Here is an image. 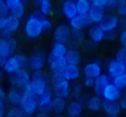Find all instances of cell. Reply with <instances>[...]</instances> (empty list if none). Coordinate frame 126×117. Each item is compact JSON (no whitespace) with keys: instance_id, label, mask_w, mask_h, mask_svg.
<instances>
[{"instance_id":"681fc988","label":"cell","mask_w":126,"mask_h":117,"mask_svg":"<svg viewBox=\"0 0 126 117\" xmlns=\"http://www.w3.org/2000/svg\"><path fill=\"white\" fill-rule=\"evenodd\" d=\"M5 97H7V91L4 89V87H1V85H0V100H3V101H4Z\"/></svg>"},{"instance_id":"7a4b0ae2","label":"cell","mask_w":126,"mask_h":117,"mask_svg":"<svg viewBox=\"0 0 126 117\" xmlns=\"http://www.w3.org/2000/svg\"><path fill=\"white\" fill-rule=\"evenodd\" d=\"M24 33L29 39H37L44 33L43 29V15L39 11L28 15L24 23Z\"/></svg>"},{"instance_id":"680465c9","label":"cell","mask_w":126,"mask_h":117,"mask_svg":"<svg viewBox=\"0 0 126 117\" xmlns=\"http://www.w3.org/2000/svg\"><path fill=\"white\" fill-rule=\"evenodd\" d=\"M57 117H60V116H57Z\"/></svg>"},{"instance_id":"d590c367","label":"cell","mask_w":126,"mask_h":117,"mask_svg":"<svg viewBox=\"0 0 126 117\" xmlns=\"http://www.w3.org/2000/svg\"><path fill=\"white\" fill-rule=\"evenodd\" d=\"M115 12L118 16H126V0H118L117 5H115Z\"/></svg>"},{"instance_id":"ffe728a7","label":"cell","mask_w":126,"mask_h":117,"mask_svg":"<svg viewBox=\"0 0 126 117\" xmlns=\"http://www.w3.org/2000/svg\"><path fill=\"white\" fill-rule=\"evenodd\" d=\"M63 76L65 80L68 81H76L78 77H80V75H81V71H80V67L78 65H69V64H66V67L63 69Z\"/></svg>"},{"instance_id":"b9f144b4","label":"cell","mask_w":126,"mask_h":117,"mask_svg":"<svg viewBox=\"0 0 126 117\" xmlns=\"http://www.w3.org/2000/svg\"><path fill=\"white\" fill-rule=\"evenodd\" d=\"M117 102L120 105L121 111H126V92H121V96H120Z\"/></svg>"},{"instance_id":"603a6c76","label":"cell","mask_w":126,"mask_h":117,"mask_svg":"<svg viewBox=\"0 0 126 117\" xmlns=\"http://www.w3.org/2000/svg\"><path fill=\"white\" fill-rule=\"evenodd\" d=\"M20 24L21 23H20L19 19L8 15L5 18V28H4V31H3L1 35H12V33H15L16 31L20 28Z\"/></svg>"},{"instance_id":"8992f818","label":"cell","mask_w":126,"mask_h":117,"mask_svg":"<svg viewBox=\"0 0 126 117\" xmlns=\"http://www.w3.org/2000/svg\"><path fill=\"white\" fill-rule=\"evenodd\" d=\"M29 81H31V73L27 68H23V69L15 72V73H11L8 77V82L11 84V87L17 89H23Z\"/></svg>"},{"instance_id":"1f68e13d","label":"cell","mask_w":126,"mask_h":117,"mask_svg":"<svg viewBox=\"0 0 126 117\" xmlns=\"http://www.w3.org/2000/svg\"><path fill=\"white\" fill-rule=\"evenodd\" d=\"M82 84H80V82H76V84L70 85V96L74 98V100H78L81 98V96H82Z\"/></svg>"},{"instance_id":"5bb4252c","label":"cell","mask_w":126,"mask_h":117,"mask_svg":"<svg viewBox=\"0 0 126 117\" xmlns=\"http://www.w3.org/2000/svg\"><path fill=\"white\" fill-rule=\"evenodd\" d=\"M82 73L85 77H92V78H97L102 73V65L100 61H89L85 64Z\"/></svg>"},{"instance_id":"52a82bcc","label":"cell","mask_w":126,"mask_h":117,"mask_svg":"<svg viewBox=\"0 0 126 117\" xmlns=\"http://www.w3.org/2000/svg\"><path fill=\"white\" fill-rule=\"evenodd\" d=\"M19 108L21 109L23 113H24L27 117L35 116L36 112L39 111V106H37V97L23 95V98H21V102H20Z\"/></svg>"},{"instance_id":"6f0895ef","label":"cell","mask_w":126,"mask_h":117,"mask_svg":"<svg viewBox=\"0 0 126 117\" xmlns=\"http://www.w3.org/2000/svg\"><path fill=\"white\" fill-rule=\"evenodd\" d=\"M125 24H126V16H125Z\"/></svg>"},{"instance_id":"4316f807","label":"cell","mask_w":126,"mask_h":117,"mask_svg":"<svg viewBox=\"0 0 126 117\" xmlns=\"http://www.w3.org/2000/svg\"><path fill=\"white\" fill-rule=\"evenodd\" d=\"M65 61L69 65H78L81 61L80 52H78L76 48H68L66 55H65Z\"/></svg>"},{"instance_id":"9f6ffc18","label":"cell","mask_w":126,"mask_h":117,"mask_svg":"<svg viewBox=\"0 0 126 117\" xmlns=\"http://www.w3.org/2000/svg\"><path fill=\"white\" fill-rule=\"evenodd\" d=\"M3 117H8V116H7V113H5V115H4V116H3Z\"/></svg>"},{"instance_id":"ac0fdd59","label":"cell","mask_w":126,"mask_h":117,"mask_svg":"<svg viewBox=\"0 0 126 117\" xmlns=\"http://www.w3.org/2000/svg\"><path fill=\"white\" fill-rule=\"evenodd\" d=\"M65 112L68 117H80L84 112V102L78 101V100H73L66 105Z\"/></svg>"},{"instance_id":"7dc6e473","label":"cell","mask_w":126,"mask_h":117,"mask_svg":"<svg viewBox=\"0 0 126 117\" xmlns=\"http://www.w3.org/2000/svg\"><path fill=\"white\" fill-rule=\"evenodd\" d=\"M5 18L7 16H0V35L3 33V31L5 28Z\"/></svg>"},{"instance_id":"f1b7e54d","label":"cell","mask_w":126,"mask_h":117,"mask_svg":"<svg viewBox=\"0 0 126 117\" xmlns=\"http://www.w3.org/2000/svg\"><path fill=\"white\" fill-rule=\"evenodd\" d=\"M66 51H68V47L66 44H63V43H54L52 48H50V56H54V57H65L66 55Z\"/></svg>"},{"instance_id":"f5cc1de1","label":"cell","mask_w":126,"mask_h":117,"mask_svg":"<svg viewBox=\"0 0 126 117\" xmlns=\"http://www.w3.org/2000/svg\"><path fill=\"white\" fill-rule=\"evenodd\" d=\"M3 80V69H0V82Z\"/></svg>"},{"instance_id":"44dd1931","label":"cell","mask_w":126,"mask_h":117,"mask_svg":"<svg viewBox=\"0 0 126 117\" xmlns=\"http://www.w3.org/2000/svg\"><path fill=\"white\" fill-rule=\"evenodd\" d=\"M89 39L93 44H98L101 41L106 40V33L102 31L100 25H92L89 28Z\"/></svg>"},{"instance_id":"d6986e66","label":"cell","mask_w":126,"mask_h":117,"mask_svg":"<svg viewBox=\"0 0 126 117\" xmlns=\"http://www.w3.org/2000/svg\"><path fill=\"white\" fill-rule=\"evenodd\" d=\"M109 82H111V78L108 76L106 73H101L97 78H94V85H93V89H94V95L100 96L102 95L104 89L106 88V85Z\"/></svg>"},{"instance_id":"83f0119b","label":"cell","mask_w":126,"mask_h":117,"mask_svg":"<svg viewBox=\"0 0 126 117\" xmlns=\"http://www.w3.org/2000/svg\"><path fill=\"white\" fill-rule=\"evenodd\" d=\"M66 98L64 97H59V96H54L53 101H52V111L57 115H61L63 112H65L66 109Z\"/></svg>"},{"instance_id":"30bf717a","label":"cell","mask_w":126,"mask_h":117,"mask_svg":"<svg viewBox=\"0 0 126 117\" xmlns=\"http://www.w3.org/2000/svg\"><path fill=\"white\" fill-rule=\"evenodd\" d=\"M106 72H108L106 75L109 77L114 78V77L122 75L124 72H126V64L121 63L117 58H111V60H109L108 64H106Z\"/></svg>"},{"instance_id":"cb8c5ba5","label":"cell","mask_w":126,"mask_h":117,"mask_svg":"<svg viewBox=\"0 0 126 117\" xmlns=\"http://www.w3.org/2000/svg\"><path fill=\"white\" fill-rule=\"evenodd\" d=\"M21 98H23V92H21V89L11 88L8 92H7L5 100L8 101V104H11L12 106H19L20 102H21Z\"/></svg>"},{"instance_id":"e0dca14e","label":"cell","mask_w":126,"mask_h":117,"mask_svg":"<svg viewBox=\"0 0 126 117\" xmlns=\"http://www.w3.org/2000/svg\"><path fill=\"white\" fill-rule=\"evenodd\" d=\"M48 61V65H49V69L52 73H61L63 69L66 67V61H65V57H54V56H50L47 58Z\"/></svg>"},{"instance_id":"f35d334b","label":"cell","mask_w":126,"mask_h":117,"mask_svg":"<svg viewBox=\"0 0 126 117\" xmlns=\"http://www.w3.org/2000/svg\"><path fill=\"white\" fill-rule=\"evenodd\" d=\"M4 1L7 3L9 11H11V9H13V8H16V7H19V5H21V4H25L24 0H4Z\"/></svg>"},{"instance_id":"7c38bea8","label":"cell","mask_w":126,"mask_h":117,"mask_svg":"<svg viewBox=\"0 0 126 117\" xmlns=\"http://www.w3.org/2000/svg\"><path fill=\"white\" fill-rule=\"evenodd\" d=\"M118 25H120V19L115 15H108L105 16V19L102 20V23L100 24V27L102 28L105 33H113L117 31Z\"/></svg>"},{"instance_id":"9a60e30c","label":"cell","mask_w":126,"mask_h":117,"mask_svg":"<svg viewBox=\"0 0 126 117\" xmlns=\"http://www.w3.org/2000/svg\"><path fill=\"white\" fill-rule=\"evenodd\" d=\"M68 25L70 27L72 31H82L85 29L86 27H90V23L88 20V16L86 15H77L74 16L73 19L69 20V24Z\"/></svg>"},{"instance_id":"db71d44e","label":"cell","mask_w":126,"mask_h":117,"mask_svg":"<svg viewBox=\"0 0 126 117\" xmlns=\"http://www.w3.org/2000/svg\"><path fill=\"white\" fill-rule=\"evenodd\" d=\"M1 65H3V60L0 58V68H1Z\"/></svg>"},{"instance_id":"f6af8a7d","label":"cell","mask_w":126,"mask_h":117,"mask_svg":"<svg viewBox=\"0 0 126 117\" xmlns=\"http://www.w3.org/2000/svg\"><path fill=\"white\" fill-rule=\"evenodd\" d=\"M118 37H120V41H121V45L126 48V28L122 29L120 32V35H118Z\"/></svg>"},{"instance_id":"ba28073f","label":"cell","mask_w":126,"mask_h":117,"mask_svg":"<svg viewBox=\"0 0 126 117\" xmlns=\"http://www.w3.org/2000/svg\"><path fill=\"white\" fill-rule=\"evenodd\" d=\"M45 64H47L45 53H44L43 51L37 49L28 57V64L27 65L29 67V69H32L35 72V71H43V68L45 67Z\"/></svg>"},{"instance_id":"e575fe53","label":"cell","mask_w":126,"mask_h":117,"mask_svg":"<svg viewBox=\"0 0 126 117\" xmlns=\"http://www.w3.org/2000/svg\"><path fill=\"white\" fill-rule=\"evenodd\" d=\"M70 41H72L74 45H81V44L84 43V33H82V31H72Z\"/></svg>"},{"instance_id":"836d02e7","label":"cell","mask_w":126,"mask_h":117,"mask_svg":"<svg viewBox=\"0 0 126 117\" xmlns=\"http://www.w3.org/2000/svg\"><path fill=\"white\" fill-rule=\"evenodd\" d=\"M9 15L13 16V18H16V19H19V20H21L25 15V4H21V5L16 7V8L11 9V11H9Z\"/></svg>"},{"instance_id":"5b68a950","label":"cell","mask_w":126,"mask_h":117,"mask_svg":"<svg viewBox=\"0 0 126 117\" xmlns=\"http://www.w3.org/2000/svg\"><path fill=\"white\" fill-rule=\"evenodd\" d=\"M17 48V41L13 39L12 35H1L0 36V58L4 63L5 58L12 56Z\"/></svg>"},{"instance_id":"60d3db41","label":"cell","mask_w":126,"mask_h":117,"mask_svg":"<svg viewBox=\"0 0 126 117\" xmlns=\"http://www.w3.org/2000/svg\"><path fill=\"white\" fill-rule=\"evenodd\" d=\"M9 15V8L4 0H0V16H8Z\"/></svg>"},{"instance_id":"3957f363","label":"cell","mask_w":126,"mask_h":117,"mask_svg":"<svg viewBox=\"0 0 126 117\" xmlns=\"http://www.w3.org/2000/svg\"><path fill=\"white\" fill-rule=\"evenodd\" d=\"M27 64H28V57L24 53H13L12 56H9L8 58L4 60V63L1 65V69L3 72L11 75L25 68Z\"/></svg>"},{"instance_id":"f907efd6","label":"cell","mask_w":126,"mask_h":117,"mask_svg":"<svg viewBox=\"0 0 126 117\" xmlns=\"http://www.w3.org/2000/svg\"><path fill=\"white\" fill-rule=\"evenodd\" d=\"M35 117H49V113L48 112H44V111H37Z\"/></svg>"},{"instance_id":"816d5d0a","label":"cell","mask_w":126,"mask_h":117,"mask_svg":"<svg viewBox=\"0 0 126 117\" xmlns=\"http://www.w3.org/2000/svg\"><path fill=\"white\" fill-rule=\"evenodd\" d=\"M32 1H33V4H35V5L37 7V5H39V3L41 1V0H32Z\"/></svg>"},{"instance_id":"c3c4849f","label":"cell","mask_w":126,"mask_h":117,"mask_svg":"<svg viewBox=\"0 0 126 117\" xmlns=\"http://www.w3.org/2000/svg\"><path fill=\"white\" fill-rule=\"evenodd\" d=\"M5 115V104L3 100H0V117H3Z\"/></svg>"},{"instance_id":"484cf974","label":"cell","mask_w":126,"mask_h":117,"mask_svg":"<svg viewBox=\"0 0 126 117\" xmlns=\"http://www.w3.org/2000/svg\"><path fill=\"white\" fill-rule=\"evenodd\" d=\"M102 111L105 112V115L108 117L109 116H120L121 108L117 101L111 102V101H104L102 100Z\"/></svg>"},{"instance_id":"f546056e","label":"cell","mask_w":126,"mask_h":117,"mask_svg":"<svg viewBox=\"0 0 126 117\" xmlns=\"http://www.w3.org/2000/svg\"><path fill=\"white\" fill-rule=\"evenodd\" d=\"M37 8H39V12L41 13L43 16L48 18L50 13L53 12V4H52V0H41V1L39 3V5H37Z\"/></svg>"},{"instance_id":"d6a6232c","label":"cell","mask_w":126,"mask_h":117,"mask_svg":"<svg viewBox=\"0 0 126 117\" xmlns=\"http://www.w3.org/2000/svg\"><path fill=\"white\" fill-rule=\"evenodd\" d=\"M111 82H113L117 88H120L121 91L122 89H126V72H124L122 75H120V76L111 78Z\"/></svg>"},{"instance_id":"ab89813d","label":"cell","mask_w":126,"mask_h":117,"mask_svg":"<svg viewBox=\"0 0 126 117\" xmlns=\"http://www.w3.org/2000/svg\"><path fill=\"white\" fill-rule=\"evenodd\" d=\"M52 28H53L52 20L45 18V16H43V29H44V32H48V31H50Z\"/></svg>"},{"instance_id":"7bdbcfd3","label":"cell","mask_w":126,"mask_h":117,"mask_svg":"<svg viewBox=\"0 0 126 117\" xmlns=\"http://www.w3.org/2000/svg\"><path fill=\"white\" fill-rule=\"evenodd\" d=\"M106 1L108 0H90L92 7H97V8L106 9Z\"/></svg>"},{"instance_id":"8d00e7d4","label":"cell","mask_w":126,"mask_h":117,"mask_svg":"<svg viewBox=\"0 0 126 117\" xmlns=\"http://www.w3.org/2000/svg\"><path fill=\"white\" fill-rule=\"evenodd\" d=\"M7 116L8 117H27L19 106H13V108H11L8 112H7Z\"/></svg>"},{"instance_id":"7402d4cb","label":"cell","mask_w":126,"mask_h":117,"mask_svg":"<svg viewBox=\"0 0 126 117\" xmlns=\"http://www.w3.org/2000/svg\"><path fill=\"white\" fill-rule=\"evenodd\" d=\"M61 12H63V15L65 16L68 20L73 19L74 16H77V8H76V3H74V0H65V1L63 3V5H61Z\"/></svg>"},{"instance_id":"11a10c76","label":"cell","mask_w":126,"mask_h":117,"mask_svg":"<svg viewBox=\"0 0 126 117\" xmlns=\"http://www.w3.org/2000/svg\"><path fill=\"white\" fill-rule=\"evenodd\" d=\"M109 117H118V116H109Z\"/></svg>"},{"instance_id":"d4e9b609","label":"cell","mask_w":126,"mask_h":117,"mask_svg":"<svg viewBox=\"0 0 126 117\" xmlns=\"http://www.w3.org/2000/svg\"><path fill=\"white\" fill-rule=\"evenodd\" d=\"M85 105H86V108L90 112H100L102 109V98L97 95L88 96L86 101H85Z\"/></svg>"},{"instance_id":"74e56055","label":"cell","mask_w":126,"mask_h":117,"mask_svg":"<svg viewBox=\"0 0 126 117\" xmlns=\"http://www.w3.org/2000/svg\"><path fill=\"white\" fill-rule=\"evenodd\" d=\"M115 58H117V60H120L121 63L126 64V48L121 47L120 49L117 51V55H115Z\"/></svg>"},{"instance_id":"4fadbf2b","label":"cell","mask_w":126,"mask_h":117,"mask_svg":"<svg viewBox=\"0 0 126 117\" xmlns=\"http://www.w3.org/2000/svg\"><path fill=\"white\" fill-rule=\"evenodd\" d=\"M120 96H121V89L115 87L113 82H109V84L106 85V88L104 89V92H102L101 97H102L104 101L114 102V101H118Z\"/></svg>"},{"instance_id":"bcb514c9","label":"cell","mask_w":126,"mask_h":117,"mask_svg":"<svg viewBox=\"0 0 126 117\" xmlns=\"http://www.w3.org/2000/svg\"><path fill=\"white\" fill-rule=\"evenodd\" d=\"M117 1H118V0H108V1H106V9L115 8V5H117Z\"/></svg>"},{"instance_id":"2e32d148","label":"cell","mask_w":126,"mask_h":117,"mask_svg":"<svg viewBox=\"0 0 126 117\" xmlns=\"http://www.w3.org/2000/svg\"><path fill=\"white\" fill-rule=\"evenodd\" d=\"M88 20H89L90 25H100L102 23V20L105 19L106 13H105V9L102 8H97V7H92L89 13H88Z\"/></svg>"},{"instance_id":"9c48e42d","label":"cell","mask_w":126,"mask_h":117,"mask_svg":"<svg viewBox=\"0 0 126 117\" xmlns=\"http://www.w3.org/2000/svg\"><path fill=\"white\" fill-rule=\"evenodd\" d=\"M72 36V29L68 24H59L53 31V40L54 43H63L68 44L70 41Z\"/></svg>"},{"instance_id":"ee69618b","label":"cell","mask_w":126,"mask_h":117,"mask_svg":"<svg viewBox=\"0 0 126 117\" xmlns=\"http://www.w3.org/2000/svg\"><path fill=\"white\" fill-rule=\"evenodd\" d=\"M93 85H94V78H92V77H84V81H82V87L84 88L90 89V88H93Z\"/></svg>"},{"instance_id":"8fae6325","label":"cell","mask_w":126,"mask_h":117,"mask_svg":"<svg viewBox=\"0 0 126 117\" xmlns=\"http://www.w3.org/2000/svg\"><path fill=\"white\" fill-rule=\"evenodd\" d=\"M53 91L48 89L45 91L43 95H40L37 97V106H39V111H44V112H50L52 111V101H53Z\"/></svg>"},{"instance_id":"4dcf8cb0","label":"cell","mask_w":126,"mask_h":117,"mask_svg":"<svg viewBox=\"0 0 126 117\" xmlns=\"http://www.w3.org/2000/svg\"><path fill=\"white\" fill-rule=\"evenodd\" d=\"M76 3V8L78 15H88L92 8V3L90 0H74Z\"/></svg>"},{"instance_id":"277c9868","label":"cell","mask_w":126,"mask_h":117,"mask_svg":"<svg viewBox=\"0 0 126 117\" xmlns=\"http://www.w3.org/2000/svg\"><path fill=\"white\" fill-rule=\"evenodd\" d=\"M50 81L53 85V93L59 97L68 98L70 96V82L65 80L63 73H52Z\"/></svg>"},{"instance_id":"6da1fadb","label":"cell","mask_w":126,"mask_h":117,"mask_svg":"<svg viewBox=\"0 0 126 117\" xmlns=\"http://www.w3.org/2000/svg\"><path fill=\"white\" fill-rule=\"evenodd\" d=\"M48 89H49V82L45 73L43 71H35L31 75V81L21 89V92L23 95L39 97L40 95H43Z\"/></svg>"}]
</instances>
